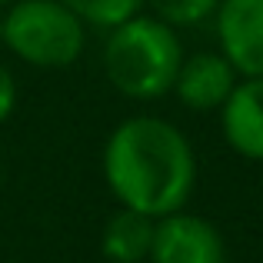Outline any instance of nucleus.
I'll return each mask as SVG.
<instances>
[{
  "instance_id": "14",
  "label": "nucleus",
  "mask_w": 263,
  "mask_h": 263,
  "mask_svg": "<svg viewBox=\"0 0 263 263\" xmlns=\"http://www.w3.org/2000/svg\"><path fill=\"white\" fill-rule=\"evenodd\" d=\"M0 183H4V174H0Z\"/></svg>"
},
{
  "instance_id": "7",
  "label": "nucleus",
  "mask_w": 263,
  "mask_h": 263,
  "mask_svg": "<svg viewBox=\"0 0 263 263\" xmlns=\"http://www.w3.org/2000/svg\"><path fill=\"white\" fill-rule=\"evenodd\" d=\"M220 130L233 154L263 163V77H240L220 107Z\"/></svg>"
},
{
  "instance_id": "8",
  "label": "nucleus",
  "mask_w": 263,
  "mask_h": 263,
  "mask_svg": "<svg viewBox=\"0 0 263 263\" xmlns=\"http://www.w3.org/2000/svg\"><path fill=\"white\" fill-rule=\"evenodd\" d=\"M154 230L157 220L140 210L120 206L103 227L100 247L110 263H143L150 260V247H154Z\"/></svg>"
},
{
  "instance_id": "6",
  "label": "nucleus",
  "mask_w": 263,
  "mask_h": 263,
  "mask_svg": "<svg viewBox=\"0 0 263 263\" xmlns=\"http://www.w3.org/2000/svg\"><path fill=\"white\" fill-rule=\"evenodd\" d=\"M240 73L233 70V64L223 57L220 50H200L183 57L180 73L174 80V93L180 97V103L190 110H220L227 103V97L233 93Z\"/></svg>"
},
{
  "instance_id": "13",
  "label": "nucleus",
  "mask_w": 263,
  "mask_h": 263,
  "mask_svg": "<svg viewBox=\"0 0 263 263\" xmlns=\"http://www.w3.org/2000/svg\"><path fill=\"white\" fill-rule=\"evenodd\" d=\"M4 4H10V0H0V7H4Z\"/></svg>"
},
{
  "instance_id": "11",
  "label": "nucleus",
  "mask_w": 263,
  "mask_h": 263,
  "mask_svg": "<svg viewBox=\"0 0 263 263\" xmlns=\"http://www.w3.org/2000/svg\"><path fill=\"white\" fill-rule=\"evenodd\" d=\"M13 103H17V80H13V73L0 64V123L13 114Z\"/></svg>"
},
{
  "instance_id": "9",
  "label": "nucleus",
  "mask_w": 263,
  "mask_h": 263,
  "mask_svg": "<svg viewBox=\"0 0 263 263\" xmlns=\"http://www.w3.org/2000/svg\"><path fill=\"white\" fill-rule=\"evenodd\" d=\"M60 4L70 7L84 20V27H100V30H110L143 10V0H60Z\"/></svg>"
},
{
  "instance_id": "4",
  "label": "nucleus",
  "mask_w": 263,
  "mask_h": 263,
  "mask_svg": "<svg viewBox=\"0 0 263 263\" xmlns=\"http://www.w3.org/2000/svg\"><path fill=\"white\" fill-rule=\"evenodd\" d=\"M150 263H227V247L210 220L177 210L157 220Z\"/></svg>"
},
{
  "instance_id": "5",
  "label": "nucleus",
  "mask_w": 263,
  "mask_h": 263,
  "mask_svg": "<svg viewBox=\"0 0 263 263\" xmlns=\"http://www.w3.org/2000/svg\"><path fill=\"white\" fill-rule=\"evenodd\" d=\"M220 53L240 77H263V0H220L217 13Z\"/></svg>"
},
{
  "instance_id": "1",
  "label": "nucleus",
  "mask_w": 263,
  "mask_h": 263,
  "mask_svg": "<svg viewBox=\"0 0 263 263\" xmlns=\"http://www.w3.org/2000/svg\"><path fill=\"white\" fill-rule=\"evenodd\" d=\"M103 180L120 206L160 220L186 206L197 183V157L183 130L163 117H127L103 147Z\"/></svg>"
},
{
  "instance_id": "2",
  "label": "nucleus",
  "mask_w": 263,
  "mask_h": 263,
  "mask_svg": "<svg viewBox=\"0 0 263 263\" xmlns=\"http://www.w3.org/2000/svg\"><path fill=\"white\" fill-rule=\"evenodd\" d=\"M183 57L177 27L154 13H134L110 27L103 44V73L114 90L130 100H157L174 90Z\"/></svg>"
},
{
  "instance_id": "3",
  "label": "nucleus",
  "mask_w": 263,
  "mask_h": 263,
  "mask_svg": "<svg viewBox=\"0 0 263 263\" xmlns=\"http://www.w3.org/2000/svg\"><path fill=\"white\" fill-rule=\"evenodd\" d=\"M84 44V20L60 0H10L4 13V47L30 67H70Z\"/></svg>"
},
{
  "instance_id": "10",
  "label": "nucleus",
  "mask_w": 263,
  "mask_h": 263,
  "mask_svg": "<svg viewBox=\"0 0 263 263\" xmlns=\"http://www.w3.org/2000/svg\"><path fill=\"white\" fill-rule=\"evenodd\" d=\"M143 7H150L154 17L180 30V27H200L203 20H210L220 0H143Z\"/></svg>"
},
{
  "instance_id": "12",
  "label": "nucleus",
  "mask_w": 263,
  "mask_h": 263,
  "mask_svg": "<svg viewBox=\"0 0 263 263\" xmlns=\"http://www.w3.org/2000/svg\"><path fill=\"white\" fill-rule=\"evenodd\" d=\"M0 44H4V13H0Z\"/></svg>"
}]
</instances>
